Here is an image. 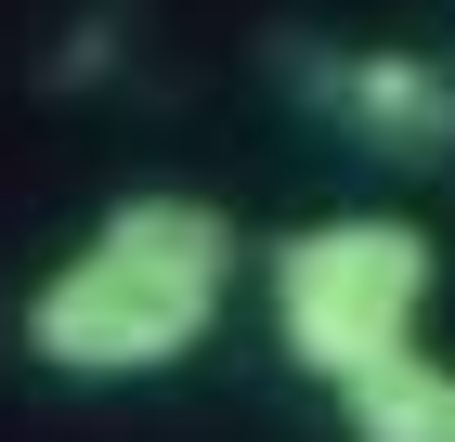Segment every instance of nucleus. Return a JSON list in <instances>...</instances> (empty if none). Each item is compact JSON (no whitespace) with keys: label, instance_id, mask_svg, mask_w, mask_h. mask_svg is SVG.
Wrapping results in <instances>:
<instances>
[{"label":"nucleus","instance_id":"1","mask_svg":"<svg viewBox=\"0 0 455 442\" xmlns=\"http://www.w3.org/2000/svg\"><path fill=\"white\" fill-rule=\"evenodd\" d=\"M221 300H235V221H221L209 196H170V182H156V196H117L105 221L27 286V351L52 377H92V390L170 377L182 351L221 325Z\"/></svg>","mask_w":455,"mask_h":442},{"label":"nucleus","instance_id":"2","mask_svg":"<svg viewBox=\"0 0 455 442\" xmlns=\"http://www.w3.org/2000/svg\"><path fill=\"white\" fill-rule=\"evenodd\" d=\"M417 312H429V235L390 208H339V221H299L274 247V339L325 390L417 351Z\"/></svg>","mask_w":455,"mask_h":442},{"label":"nucleus","instance_id":"3","mask_svg":"<svg viewBox=\"0 0 455 442\" xmlns=\"http://www.w3.org/2000/svg\"><path fill=\"white\" fill-rule=\"evenodd\" d=\"M299 92L339 117L364 157H455V66L443 52H403V39H364V52H299Z\"/></svg>","mask_w":455,"mask_h":442},{"label":"nucleus","instance_id":"4","mask_svg":"<svg viewBox=\"0 0 455 442\" xmlns=\"http://www.w3.org/2000/svg\"><path fill=\"white\" fill-rule=\"evenodd\" d=\"M339 430L351 442H455V377L429 351H390V365L339 377Z\"/></svg>","mask_w":455,"mask_h":442}]
</instances>
